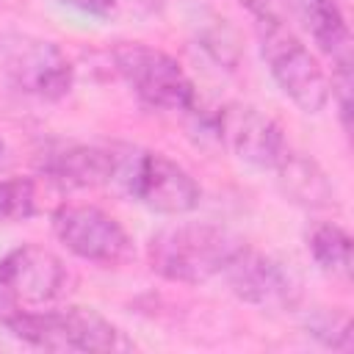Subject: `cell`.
Instances as JSON below:
<instances>
[{"instance_id": "cell-9", "label": "cell", "mask_w": 354, "mask_h": 354, "mask_svg": "<svg viewBox=\"0 0 354 354\" xmlns=\"http://www.w3.org/2000/svg\"><path fill=\"white\" fill-rule=\"evenodd\" d=\"M50 224L55 238L86 263L119 268L133 257V238L127 230L94 205H61Z\"/></svg>"}, {"instance_id": "cell-8", "label": "cell", "mask_w": 354, "mask_h": 354, "mask_svg": "<svg viewBox=\"0 0 354 354\" xmlns=\"http://www.w3.org/2000/svg\"><path fill=\"white\" fill-rule=\"evenodd\" d=\"M0 72L6 80L39 100H61L72 91L75 66L66 53L30 33H0Z\"/></svg>"}, {"instance_id": "cell-16", "label": "cell", "mask_w": 354, "mask_h": 354, "mask_svg": "<svg viewBox=\"0 0 354 354\" xmlns=\"http://www.w3.org/2000/svg\"><path fill=\"white\" fill-rule=\"evenodd\" d=\"M36 205V183L30 177H8L0 180V221L19 224L33 218Z\"/></svg>"}, {"instance_id": "cell-7", "label": "cell", "mask_w": 354, "mask_h": 354, "mask_svg": "<svg viewBox=\"0 0 354 354\" xmlns=\"http://www.w3.org/2000/svg\"><path fill=\"white\" fill-rule=\"evenodd\" d=\"M199 108V105H196ZM191 111L199 116V111ZM199 130L210 136L218 147H227L235 158H241L249 166L271 169L285 158L290 149L282 127L254 105L230 102L224 108H216L210 113L199 116Z\"/></svg>"}, {"instance_id": "cell-4", "label": "cell", "mask_w": 354, "mask_h": 354, "mask_svg": "<svg viewBox=\"0 0 354 354\" xmlns=\"http://www.w3.org/2000/svg\"><path fill=\"white\" fill-rule=\"evenodd\" d=\"M257 41L282 94L301 113H321L332 97V83L307 44L285 22H257Z\"/></svg>"}, {"instance_id": "cell-17", "label": "cell", "mask_w": 354, "mask_h": 354, "mask_svg": "<svg viewBox=\"0 0 354 354\" xmlns=\"http://www.w3.org/2000/svg\"><path fill=\"white\" fill-rule=\"evenodd\" d=\"M254 22H285V6L282 0H238Z\"/></svg>"}, {"instance_id": "cell-15", "label": "cell", "mask_w": 354, "mask_h": 354, "mask_svg": "<svg viewBox=\"0 0 354 354\" xmlns=\"http://www.w3.org/2000/svg\"><path fill=\"white\" fill-rule=\"evenodd\" d=\"M307 335H313L318 343L337 348V351H351L354 346V332H351V318L343 310H329V307H315L307 318Z\"/></svg>"}, {"instance_id": "cell-2", "label": "cell", "mask_w": 354, "mask_h": 354, "mask_svg": "<svg viewBox=\"0 0 354 354\" xmlns=\"http://www.w3.org/2000/svg\"><path fill=\"white\" fill-rule=\"evenodd\" d=\"M0 324L22 343L44 351H127L133 343L91 307L3 310Z\"/></svg>"}, {"instance_id": "cell-1", "label": "cell", "mask_w": 354, "mask_h": 354, "mask_svg": "<svg viewBox=\"0 0 354 354\" xmlns=\"http://www.w3.org/2000/svg\"><path fill=\"white\" fill-rule=\"evenodd\" d=\"M246 246V241L221 227L205 221H185L158 230L147 243L149 268L180 285H202L230 266V260Z\"/></svg>"}, {"instance_id": "cell-3", "label": "cell", "mask_w": 354, "mask_h": 354, "mask_svg": "<svg viewBox=\"0 0 354 354\" xmlns=\"http://www.w3.org/2000/svg\"><path fill=\"white\" fill-rule=\"evenodd\" d=\"M113 183H119L130 199L160 216H185L202 202V188L191 171L152 149L119 152Z\"/></svg>"}, {"instance_id": "cell-6", "label": "cell", "mask_w": 354, "mask_h": 354, "mask_svg": "<svg viewBox=\"0 0 354 354\" xmlns=\"http://www.w3.org/2000/svg\"><path fill=\"white\" fill-rule=\"evenodd\" d=\"M69 290H72V271L55 252L39 243H22L0 257L3 310L53 307Z\"/></svg>"}, {"instance_id": "cell-19", "label": "cell", "mask_w": 354, "mask_h": 354, "mask_svg": "<svg viewBox=\"0 0 354 354\" xmlns=\"http://www.w3.org/2000/svg\"><path fill=\"white\" fill-rule=\"evenodd\" d=\"M3 160H6V141L0 138V163H3Z\"/></svg>"}, {"instance_id": "cell-14", "label": "cell", "mask_w": 354, "mask_h": 354, "mask_svg": "<svg viewBox=\"0 0 354 354\" xmlns=\"http://www.w3.org/2000/svg\"><path fill=\"white\" fill-rule=\"evenodd\" d=\"M307 249L324 274L348 279V274H351V235L340 224L318 221L307 232Z\"/></svg>"}, {"instance_id": "cell-12", "label": "cell", "mask_w": 354, "mask_h": 354, "mask_svg": "<svg viewBox=\"0 0 354 354\" xmlns=\"http://www.w3.org/2000/svg\"><path fill=\"white\" fill-rule=\"evenodd\" d=\"M274 171H277V185L290 205H296L301 210L337 207V191H335L329 174L310 155L288 149L285 158L274 166Z\"/></svg>"}, {"instance_id": "cell-13", "label": "cell", "mask_w": 354, "mask_h": 354, "mask_svg": "<svg viewBox=\"0 0 354 354\" xmlns=\"http://www.w3.org/2000/svg\"><path fill=\"white\" fill-rule=\"evenodd\" d=\"M299 14L335 69H351V33L337 0H296Z\"/></svg>"}, {"instance_id": "cell-11", "label": "cell", "mask_w": 354, "mask_h": 354, "mask_svg": "<svg viewBox=\"0 0 354 354\" xmlns=\"http://www.w3.org/2000/svg\"><path fill=\"white\" fill-rule=\"evenodd\" d=\"M119 152L108 147L72 144L58 152H50L41 163V171L61 188H97L113 183Z\"/></svg>"}, {"instance_id": "cell-5", "label": "cell", "mask_w": 354, "mask_h": 354, "mask_svg": "<svg viewBox=\"0 0 354 354\" xmlns=\"http://www.w3.org/2000/svg\"><path fill=\"white\" fill-rule=\"evenodd\" d=\"M113 66L130 91L152 111L163 113H191L199 100L194 80L185 75L177 58L144 44L122 41L113 47Z\"/></svg>"}, {"instance_id": "cell-18", "label": "cell", "mask_w": 354, "mask_h": 354, "mask_svg": "<svg viewBox=\"0 0 354 354\" xmlns=\"http://www.w3.org/2000/svg\"><path fill=\"white\" fill-rule=\"evenodd\" d=\"M61 3L86 17H97V19H111L119 8V0H61Z\"/></svg>"}, {"instance_id": "cell-10", "label": "cell", "mask_w": 354, "mask_h": 354, "mask_svg": "<svg viewBox=\"0 0 354 354\" xmlns=\"http://www.w3.org/2000/svg\"><path fill=\"white\" fill-rule=\"evenodd\" d=\"M221 277L227 279L230 290L252 307L293 310L301 299V282L293 268L271 254L252 249L249 243L230 260Z\"/></svg>"}]
</instances>
